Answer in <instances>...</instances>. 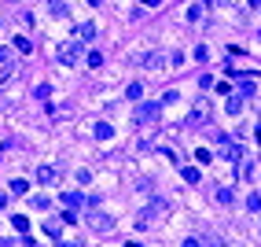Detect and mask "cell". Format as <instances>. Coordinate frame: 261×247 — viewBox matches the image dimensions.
Here are the masks:
<instances>
[{"label": "cell", "mask_w": 261, "mask_h": 247, "mask_svg": "<svg viewBox=\"0 0 261 247\" xmlns=\"http://www.w3.org/2000/svg\"><path fill=\"white\" fill-rule=\"evenodd\" d=\"M162 214H166V203H151L147 211H140L136 218H133V229H140V233H151L158 222H162Z\"/></svg>", "instance_id": "obj_1"}, {"label": "cell", "mask_w": 261, "mask_h": 247, "mask_svg": "<svg viewBox=\"0 0 261 247\" xmlns=\"http://www.w3.org/2000/svg\"><path fill=\"white\" fill-rule=\"evenodd\" d=\"M210 118H213V103L206 96H199V100L191 103V111H188V118H184V122H188L191 129H199V126H206Z\"/></svg>", "instance_id": "obj_2"}, {"label": "cell", "mask_w": 261, "mask_h": 247, "mask_svg": "<svg viewBox=\"0 0 261 247\" xmlns=\"http://www.w3.org/2000/svg\"><path fill=\"white\" fill-rule=\"evenodd\" d=\"M81 48H85V41H78V37H74V41H67V44H59V63L74 66V63L81 59Z\"/></svg>", "instance_id": "obj_3"}, {"label": "cell", "mask_w": 261, "mask_h": 247, "mask_svg": "<svg viewBox=\"0 0 261 247\" xmlns=\"http://www.w3.org/2000/svg\"><path fill=\"white\" fill-rule=\"evenodd\" d=\"M158 111H162V103H140V107L133 111V122L136 126H147V122L158 118Z\"/></svg>", "instance_id": "obj_4"}, {"label": "cell", "mask_w": 261, "mask_h": 247, "mask_svg": "<svg viewBox=\"0 0 261 247\" xmlns=\"http://www.w3.org/2000/svg\"><path fill=\"white\" fill-rule=\"evenodd\" d=\"M88 225H92V233H110V229H114V218H110V214H99V207H92Z\"/></svg>", "instance_id": "obj_5"}, {"label": "cell", "mask_w": 261, "mask_h": 247, "mask_svg": "<svg viewBox=\"0 0 261 247\" xmlns=\"http://www.w3.org/2000/svg\"><path fill=\"white\" fill-rule=\"evenodd\" d=\"M37 181H41V185H55V181H59V170H55V166H37Z\"/></svg>", "instance_id": "obj_6"}, {"label": "cell", "mask_w": 261, "mask_h": 247, "mask_svg": "<svg viewBox=\"0 0 261 247\" xmlns=\"http://www.w3.org/2000/svg\"><path fill=\"white\" fill-rule=\"evenodd\" d=\"M243 107H247V96H243V92L228 96V103H225V111H228V115H243Z\"/></svg>", "instance_id": "obj_7"}, {"label": "cell", "mask_w": 261, "mask_h": 247, "mask_svg": "<svg viewBox=\"0 0 261 247\" xmlns=\"http://www.w3.org/2000/svg\"><path fill=\"white\" fill-rule=\"evenodd\" d=\"M140 63L151 66V70H158V66H166V55L162 52H147V55H140Z\"/></svg>", "instance_id": "obj_8"}, {"label": "cell", "mask_w": 261, "mask_h": 247, "mask_svg": "<svg viewBox=\"0 0 261 247\" xmlns=\"http://www.w3.org/2000/svg\"><path fill=\"white\" fill-rule=\"evenodd\" d=\"M44 233H48L52 240H59V236H63V218H52V222H44Z\"/></svg>", "instance_id": "obj_9"}, {"label": "cell", "mask_w": 261, "mask_h": 247, "mask_svg": "<svg viewBox=\"0 0 261 247\" xmlns=\"http://www.w3.org/2000/svg\"><path fill=\"white\" fill-rule=\"evenodd\" d=\"M202 11H206V4H188V22H202Z\"/></svg>", "instance_id": "obj_10"}, {"label": "cell", "mask_w": 261, "mask_h": 247, "mask_svg": "<svg viewBox=\"0 0 261 247\" xmlns=\"http://www.w3.org/2000/svg\"><path fill=\"white\" fill-rule=\"evenodd\" d=\"M63 203H67L70 211H78V207L85 203V196H81V192H67V196H63Z\"/></svg>", "instance_id": "obj_11"}, {"label": "cell", "mask_w": 261, "mask_h": 247, "mask_svg": "<svg viewBox=\"0 0 261 247\" xmlns=\"http://www.w3.org/2000/svg\"><path fill=\"white\" fill-rule=\"evenodd\" d=\"M92 37H96V26H92V22H81L78 26V41H92Z\"/></svg>", "instance_id": "obj_12"}, {"label": "cell", "mask_w": 261, "mask_h": 247, "mask_svg": "<svg viewBox=\"0 0 261 247\" xmlns=\"http://www.w3.org/2000/svg\"><path fill=\"white\" fill-rule=\"evenodd\" d=\"M213 199H217L221 207H228V203H232V192H228V188H221V185H217V188H213Z\"/></svg>", "instance_id": "obj_13"}, {"label": "cell", "mask_w": 261, "mask_h": 247, "mask_svg": "<svg viewBox=\"0 0 261 247\" xmlns=\"http://www.w3.org/2000/svg\"><path fill=\"white\" fill-rule=\"evenodd\" d=\"M11 48H18L22 55H30V52H33V44H30V37H15V44H11Z\"/></svg>", "instance_id": "obj_14"}, {"label": "cell", "mask_w": 261, "mask_h": 247, "mask_svg": "<svg viewBox=\"0 0 261 247\" xmlns=\"http://www.w3.org/2000/svg\"><path fill=\"white\" fill-rule=\"evenodd\" d=\"M30 207H37V211H48L52 199H48V196H30Z\"/></svg>", "instance_id": "obj_15"}, {"label": "cell", "mask_w": 261, "mask_h": 247, "mask_svg": "<svg viewBox=\"0 0 261 247\" xmlns=\"http://www.w3.org/2000/svg\"><path fill=\"white\" fill-rule=\"evenodd\" d=\"M11 192H15V196H26V192H30V181H22V177H15V181H11Z\"/></svg>", "instance_id": "obj_16"}, {"label": "cell", "mask_w": 261, "mask_h": 247, "mask_svg": "<svg viewBox=\"0 0 261 247\" xmlns=\"http://www.w3.org/2000/svg\"><path fill=\"white\" fill-rule=\"evenodd\" d=\"M125 96H129V100H140V96H144V85H140V81H133V85L125 89Z\"/></svg>", "instance_id": "obj_17"}, {"label": "cell", "mask_w": 261, "mask_h": 247, "mask_svg": "<svg viewBox=\"0 0 261 247\" xmlns=\"http://www.w3.org/2000/svg\"><path fill=\"white\" fill-rule=\"evenodd\" d=\"M88 66H92V70H99V66H103V52L92 48V52H88Z\"/></svg>", "instance_id": "obj_18"}, {"label": "cell", "mask_w": 261, "mask_h": 247, "mask_svg": "<svg viewBox=\"0 0 261 247\" xmlns=\"http://www.w3.org/2000/svg\"><path fill=\"white\" fill-rule=\"evenodd\" d=\"M96 137H99V140H107V137H114V129H110L107 122H99V126H96Z\"/></svg>", "instance_id": "obj_19"}, {"label": "cell", "mask_w": 261, "mask_h": 247, "mask_svg": "<svg viewBox=\"0 0 261 247\" xmlns=\"http://www.w3.org/2000/svg\"><path fill=\"white\" fill-rule=\"evenodd\" d=\"M48 11H52L55 18H70V11H67V7H63V4H48Z\"/></svg>", "instance_id": "obj_20"}, {"label": "cell", "mask_w": 261, "mask_h": 247, "mask_svg": "<svg viewBox=\"0 0 261 247\" xmlns=\"http://www.w3.org/2000/svg\"><path fill=\"white\" fill-rule=\"evenodd\" d=\"M180 174H184V181H191V185H195V181H199V170H195V166H184V170H180Z\"/></svg>", "instance_id": "obj_21"}, {"label": "cell", "mask_w": 261, "mask_h": 247, "mask_svg": "<svg viewBox=\"0 0 261 247\" xmlns=\"http://www.w3.org/2000/svg\"><path fill=\"white\" fill-rule=\"evenodd\" d=\"M11 225H15V233H26V229H30V222H26L22 214H15V222H11Z\"/></svg>", "instance_id": "obj_22"}, {"label": "cell", "mask_w": 261, "mask_h": 247, "mask_svg": "<svg viewBox=\"0 0 261 247\" xmlns=\"http://www.w3.org/2000/svg\"><path fill=\"white\" fill-rule=\"evenodd\" d=\"M247 211H254V214L261 211V196H250V199H247Z\"/></svg>", "instance_id": "obj_23"}, {"label": "cell", "mask_w": 261, "mask_h": 247, "mask_svg": "<svg viewBox=\"0 0 261 247\" xmlns=\"http://www.w3.org/2000/svg\"><path fill=\"white\" fill-rule=\"evenodd\" d=\"M195 59H199V63H206V59H210V48H202V44H199V48H195Z\"/></svg>", "instance_id": "obj_24"}, {"label": "cell", "mask_w": 261, "mask_h": 247, "mask_svg": "<svg viewBox=\"0 0 261 247\" xmlns=\"http://www.w3.org/2000/svg\"><path fill=\"white\" fill-rule=\"evenodd\" d=\"M243 0H217V7H239Z\"/></svg>", "instance_id": "obj_25"}, {"label": "cell", "mask_w": 261, "mask_h": 247, "mask_svg": "<svg viewBox=\"0 0 261 247\" xmlns=\"http://www.w3.org/2000/svg\"><path fill=\"white\" fill-rule=\"evenodd\" d=\"M158 4H162V0H144V7H158Z\"/></svg>", "instance_id": "obj_26"}, {"label": "cell", "mask_w": 261, "mask_h": 247, "mask_svg": "<svg viewBox=\"0 0 261 247\" xmlns=\"http://www.w3.org/2000/svg\"><path fill=\"white\" fill-rule=\"evenodd\" d=\"M243 4H250V7H261V0H243Z\"/></svg>", "instance_id": "obj_27"}, {"label": "cell", "mask_w": 261, "mask_h": 247, "mask_svg": "<svg viewBox=\"0 0 261 247\" xmlns=\"http://www.w3.org/2000/svg\"><path fill=\"white\" fill-rule=\"evenodd\" d=\"M0 63H7V48H0Z\"/></svg>", "instance_id": "obj_28"}, {"label": "cell", "mask_w": 261, "mask_h": 247, "mask_svg": "<svg viewBox=\"0 0 261 247\" xmlns=\"http://www.w3.org/2000/svg\"><path fill=\"white\" fill-rule=\"evenodd\" d=\"M4 207H7V196H0V211H4Z\"/></svg>", "instance_id": "obj_29"}, {"label": "cell", "mask_w": 261, "mask_h": 247, "mask_svg": "<svg viewBox=\"0 0 261 247\" xmlns=\"http://www.w3.org/2000/svg\"><path fill=\"white\" fill-rule=\"evenodd\" d=\"M88 4H92V7H99V4H103V0H88Z\"/></svg>", "instance_id": "obj_30"}, {"label": "cell", "mask_w": 261, "mask_h": 247, "mask_svg": "<svg viewBox=\"0 0 261 247\" xmlns=\"http://www.w3.org/2000/svg\"><path fill=\"white\" fill-rule=\"evenodd\" d=\"M258 140H261V129H258Z\"/></svg>", "instance_id": "obj_31"}]
</instances>
